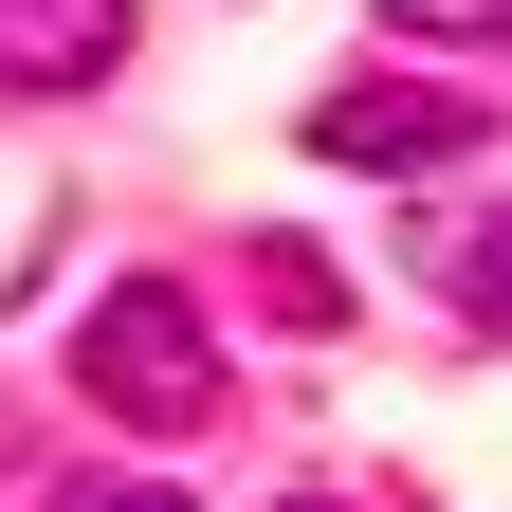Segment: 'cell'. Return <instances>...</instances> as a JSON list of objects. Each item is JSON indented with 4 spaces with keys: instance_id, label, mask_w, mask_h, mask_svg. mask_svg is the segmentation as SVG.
<instances>
[{
    "instance_id": "277c9868",
    "label": "cell",
    "mask_w": 512,
    "mask_h": 512,
    "mask_svg": "<svg viewBox=\"0 0 512 512\" xmlns=\"http://www.w3.org/2000/svg\"><path fill=\"white\" fill-rule=\"evenodd\" d=\"M421 275H439V311H458V330H494V348H512V202L421 220Z\"/></svg>"
},
{
    "instance_id": "7a4b0ae2",
    "label": "cell",
    "mask_w": 512,
    "mask_h": 512,
    "mask_svg": "<svg viewBox=\"0 0 512 512\" xmlns=\"http://www.w3.org/2000/svg\"><path fill=\"white\" fill-rule=\"evenodd\" d=\"M311 147L366 165V183H421V165H476L494 147V92H403V74H348L311 92Z\"/></svg>"
},
{
    "instance_id": "6da1fadb",
    "label": "cell",
    "mask_w": 512,
    "mask_h": 512,
    "mask_svg": "<svg viewBox=\"0 0 512 512\" xmlns=\"http://www.w3.org/2000/svg\"><path fill=\"white\" fill-rule=\"evenodd\" d=\"M74 403L128 421V439H202V421H220V330H202L165 275H110V293L74 311Z\"/></svg>"
},
{
    "instance_id": "5b68a950",
    "label": "cell",
    "mask_w": 512,
    "mask_h": 512,
    "mask_svg": "<svg viewBox=\"0 0 512 512\" xmlns=\"http://www.w3.org/2000/svg\"><path fill=\"white\" fill-rule=\"evenodd\" d=\"M384 19H403V37H439V55H458V37H512V0H384Z\"/></svg>"
},
{
    "instance_id": "3957f363",
    "label": "cell",
    "mask_w": 512,
    "mask_h": 512,
    "mask_svg": "<svg viewBox=\"0 0 512 512\" xmlns=\"http://www.w3.org/2000/svg\"><path fill=\"white\" fill-rule=\"evenodd\" d=\"M128 55V0H0V92H92Z\"/></svg>"
},
{
    "instance_id": "8992f818",
    "label": "cell",
    "mask_w": 512,
    "mask_h": 512,
    "mask_svg": "<svg viewBox=\"0 0 512 512\" xmlns=\"http://www.w3.org/2000/svg\"><path fill=\"white\" fill-rule=\"evenodd\" d=\"M55 512H183V494H147V476H92V494H55Z\"/></svg>"
},
{
    "instance_id": "52a82bcc",
    "label": "cell",
    "mask_w": 512,
    "mask_h": 512,
    "mask_svg": "<svg viewBox=\"0 0 512 512\" xmlns=\"http://www.w3.org/2000/svg\"><path fill=\"white\" fill-rule=\"evenodd\" d=\"M275 512H348V494H275Z\"/></svg>"
}]
</instances>
